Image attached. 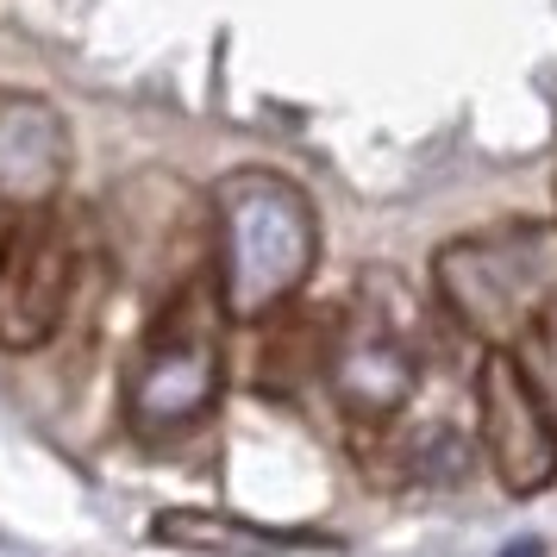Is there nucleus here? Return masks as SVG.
I'll return each instance as SVG.
<instances>
[{"label":"nucleus","mask_w":557,"mask_h":557,"mask_svg":"<svg viewBox=\"0 0 557 557\" xmlns=\"http://www.w3.org/2000/svg\"><path fill=\"white\" fill-rule=\"evenodd\" d=\"M226 295L213 263L188 270L151 301L126 363V420L145 445L188 438L226 395Z\"/></svg>","instance_id":"nucleus-1"},{"label":"nucleus","mask_w":557,"mask_h":557,"mask_svg":"<svg viewBox=\"0 0 557 557\" xmlns=\"http://www.w3.org/2000/svg\"><path fill=\"white\" fill-rule=\"evenodd\" d=\"M207 238L213 276L232 320H270L307 288L320 263V213L276 170H226L207 188Z\"/></svg>","instance_id":"nucleus-2"},{"label":"nucleus","mask_w":557,"mask_h":557,"mask_svg":"<svg viewBox=\"0 0 557 557\" xmlns=\"http://www.w3.org/2000/svg\"><path fill=\"white\" fill-rule=\"evenodd\" d=\"M432 288L457 326L513 351L545 313H557V220H495L432 251Z\"/></svg>","instance_id":"nucleus-3"},{"label":"nucleus","mask_w":557,"mask_h":557,"mask_svg":"<svg viewBox=\"0 0 557 557\" xmlns=\"http://www.w3.org/2000/svg\"><path fill=\"white\" fill-rule=\"evenodd\" d=\"M332 395L357 426H388L413 388H420V338H413V301L401 276H370L357 282L351 307H338L332 326V357H326Z\"/></svg>","instance_id":"nucleus-4"},{"label":"nucleus","mask_w":557,"mask_h":557,"mask_svg":"<svg viewBox=\"0 0 557 557\" xmlns=\"http://www.w3.org/2000/svg\"><path fill=\"white\" fill-rule=\"evenodd\" d=\"M88 232H95L88 213H70L57 201L20 213L13 251L0 263V351H38L57 338L63 313L76 301Z\"/></svg>","instance_id":"nucleus-5"},{"label":"nucleus","mask_w":557,"mask_h":557,"mask_svg":"<svg viewBox=\"0 0 557 557\" xmlns=\"http://www.w3.org/2000/svg\"><path fill=\"white\" fill-rule=\"evenodd\" d=\"M476 438L507 495L527 502L557 482V413L502 345H488L476 363Z\"/></svg>","instance_id":"nucleus-6"},{"label":"nucleus","mask_w":557,"mask_h":557,"mask_svg":"<svg viewBox=\"0 0 557 557\" xmlns=\"http://www.w3.org/2000/svg\"><path fill=\"white\" fill-rule=\"evenodd\" d=\"M76 163L70 120L32 88H0V207L38 213L63 195Z\"/></svg>","instance_id":"nucleus-7"},{"label":"nucleus","mask_w":557,"mask_h":557,"mask_svg":"<svg viewBox=\"0 0 557 557\" xmlns=\"http://www.w3.org/2000/svg\"><path fill=\"white\" fill-rule=\"evenodd\" d=\"M151 539L195 557H276L301 552V545H326L313 532H276L257 527V520H238V513H220V507H163L151 520Z\"/></svg>","instance_id":"nucleus-8"},{"label":"nucleus","mask_w":557,"mask_h":557,"mask_svg":"<svg viewBox=\"0 0 557 557\" xmlns=\"http://www.w3.org/2000/svg\"><path fill=\"white\" fill-rule=\"evenodd\" d=\"M332 326H338V307L326 313H307V307H276L270 320H257V363L251 376L270 395H295L313 370H326L332 357Z\"/></svg>","instance_id":"nucleus-9"},{"label":"nucleus","mask_w":557,"mask_h":557,"mask_svg":"<svg viewBox=\"0 0 557 557\" xmlns=\"http://www.w3.org/2000/svg\"><path fill=\"white\" fill-rule=\"evenodd\" d=\"M463 470H470V445L451 426H420L413 438L395 445V476L401 482H457Z\"/></svg>","instance_id":"nucleus-10"},{"label":"nucleus","mask_w":557,"mask_h":557,"mask_svg":"<svg viewBox=\"0 0 557 557\" xmlns=\"http://www.w3.org/2000/svg\"><path fill=\"white\" fill-rule=\"evenodd\" d=\"M513 357H520V370L532 376V388L545 395V407L557 413V313H545V320L513 345Z\"/></svg>","instance_id":"nucleus-11"},{"label":"nucleus","mask_w":557,"mask_h":557,"mask_svg":"<svg viewBox=\"0 0 557 557\" xmlns=\"http://www.w3.org/2000/svg\"><path fill=\"white\" fill-rule=\"evenodd\" d=\"M13 232H20V213L0 207V263H7V251H13Z\"/></svg>","instance_id":"nucleus-12"},{"label":"nucleus","mask_w":557,"mask_h":557,"mask_svg":"<svg viewBox=\"0 0 557 557\" xmlns=\"http://www.w3.org/2000/svg\"><path fill=\"white\" fill-rule=\"evenodd\" d=\"M502 557H545V545H539V539H513Z\"/></svg>","instance_id":"nucleus-13"}]
</instances>
